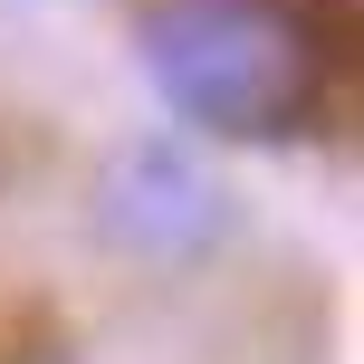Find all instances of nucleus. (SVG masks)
<instances>
[{
  "instance_id": "1",
  "label": "nucleus",
  "mask_w": 364,
  "mask_h": 364,
  "mask_svg": "<svg viewBox=\"0 0 364 364\" xmlns=\"http://www.w3.org/2000/svg\"><path fill=\"white\" fill-rule=\"evenodd\" d=\"M144 77L201 134L278 144L326 96V29L297 0H164L144 19Z\"/></svg>"
}]
</instances>
